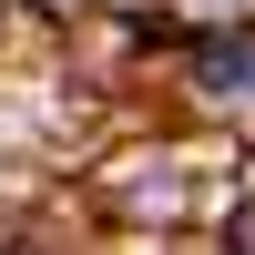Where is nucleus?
Returning <instances> with one entry per match:
<instances>
[{"label": "nucleus", "instance_id": "nucleus-1", "mask_svg": "<svg viewBox=\"0 0 255 255\" xmlns=\"http://www.w3.org/2000/svg\"><path fill=\"white\" fill-rule=\"evenodd\" d=\"M204 10H245V0H204Z\"/></svg>", "mask_w": 255, "mask_h": 255}, {"label": "nucleus", "instance_id": "nucleus-2", "mask_svg": "<svg viewBox=\"0 0 255 255\" xmlns=\"http://www.w3.org/2000/svg\"><path fill=\"white\" fill-rule=\"evenodd\" d=\"M51 10H72V0H51Z\"/></svg>", "mask_w": 255, "mask_h": 255}]
</instances>
